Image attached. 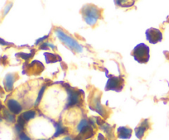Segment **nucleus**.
Here are the masks:
<instances>
[{"label": "nucleus", "instance_id": "423d86ee", "mask_svg": "<svg viewBox=\"0 0 169 140\" xmlns=\"http://www.w3.org/2000/svg\"><path fill=\"white\" fill-rule=\"evenodd\" d=\"M68 91V106H73L79 102V91H74L73 89L68 88L66 89Z\"/></svg>", "mask_w": 169, "mask_h": 140}, {"label": "nucleus", "instance_id": "6ab92c4d", "mask_svg": "<svg viewBox=\"0 0 169 140\" xmlns=\"http://www.w3.org/2000/svg\"><path fill=\"white\" fill-rule=\"evenodd\" d=\"M98 140H106L105 137H104L101 133H99L98 134Z\"/></svg>", "mask_w": 169, "mask_h": 140}, {"label": "nucleus", "instance_id": "4468645a", "mask_svg": "<svg viewBox=\"0 0 169 140\" xmlns=\"http://www.w3.org/2000/svg\"><path fill=\"white\" fill-rule=\"evenodd\" d=\"M2 113H3V115H4V118L6 119V120L10 123H13L15 121V117L12 114H11L10 112L7 111V110H2Z\"/></svg>", "mask_w": 169, "mask_h": 140}, {"label": "nucleus", "instance_id": "ddd939ff", "mask_svg": "<svg viewBox=\"0 0 169 140\" xmlns=\"http://www.w3.org/2000/svg\"><path fill=\"white\" fill-rule=\"evenodd\" d=\"M88 125H89V124H88V121H87V119H82V120L80 121L79 124H77V132H78V133H81V132Z\"/></svg>", "mask_w": 169, "mask_h": 140}, {"label": "nucleus", "instance_id": "f03ea898", "mask_svg": "<svg viewBox=\"0 0 169 140\" xmlns=\"http://www.w3.org/2000/svg\"><path fill=\"white\" fill-rule=\"evenodd\" d=\"M54 32L56 34L57 37L59 38L62 42H63L67 46L69 47L72 50L77 52V53H82V46L78 44V42L74 40L73 37H70L69 35H66L61 29H59V28H56Z\"/></svg>", "mask_w": 169, "mask_h": 140}, {"label": "nucleus", "instance_id": "412c9836", "mask_svg": "<svg viewBox=\"0 0 169 140\" xmlns=\"http://www.w3.org/2000/svg\"><path fill=\"white\" fill-rule=\"evenodd\" d=\"M39 140H49V139H39Z\"/></svg>", "mask_w": 169, "mask_h": 140}, {"label": "nucleus", "instance_id": "6e6552de", "mask_svg": "<svg viewBox=\"0 0 169 140\" xmlns=\"http://www.w3.org/2000/svg\"><path fill=\"white\" fill-rule=\"evenodd\" d=\"M148 126L149 125H148V120L145 119V120H143V122L140 125L135 128V135H136V137L138 139H141V138H143L145 131L147 130V128H148Z\"/></svg>", "mask_w": 169, "mask_h": 140}, {"label": "nucleus", "instance_id": "dca6fc26", "mask_svg": "<svg viewBox=\"0 0 169 140\" xmlns=\"http://www.w3.org/2000/svg\"><path fill=\"white\" fill-rule=\"evenodd\" d=\"M26 121L23 119V117L21 116H21L18 117V119H17V123H18V124H19L20 126H21L22 128H23L24 125H25V123H26Z\"/></svg>", "mask_w": 169, "mask_h": 140}, {"label": "nucleus", "instance_id": "9b49d317", "mask_svg": "<svg viewBox=\"0 0 169 140\" xmlns=\"http://www.w3.org/2000/svg\"><path fill=\"white\" fill-rule=\"evenodd\" d=\"M35 114H36V113H35V110H27V111L22 113L21 116L23 117V119H25L26 121H28V120H30V119H33V118L35 116Z\"/></svg>", "mask_w": 169, "mask_h": 140}, {"label": "nucleus", "instance_id": "aec40b11", "mask_svg": "<svg viewBox=\"0 0 169 140\" xmlns=\"http://www.w3.org/2000/svg\"><path fill=\"white\" fill-rule=\"evenodd\" d=\"M63 140H73V139L72 138H70V137H65Z\"/></svg>", "mask_w": 169, "mask_h": 140}, {"label": "nucleus", "instance_id": "2eb2a0df", "mask_svg": "<svg viewBox=\"0 0 169 140\" xmlns=\"http://www.w3.org/2000/svg\"><path fill=\"white\" fill-rule=\"evenodd\" d=\"M45 88V86H44L40 90V92H39V95H38V97H37V100H36V102H35V105H37L38 103H39V101H40V99H41V96H42L43 93H44Z\"/></svg>", "mask_w": 169, "mask_h": 140}, {"label": "nucleus", "instance_id": "f3484780", "mask_svg": "<svg viewBox=\"0 0 169 140\" xmlns=\"http://www.w3.org/2000/svg\"><path fill=\"white\" fill-rule=\"evenodd\" d=\"M19 140H31V138H29L28 136L26 135L25 133H21L19 134Z\"/></svg>", "mask_w": 169, "mask_h": 140}, {"label": "nucleus", "instance_id": "20e7f679", "mask_svg": "<svg viewBox=\"0 0 169 140\" xmlns=\"http://www.w3.org/2000/svg\"><path fill=\"white\" fill-rule=\"evenodd\" d=\"M124 81L122 77H111L108 79L106 84V91H120L124 87Z\"/></svg>", "mask_w": 169, "mask_h": 140}, {"label": "nucleus", "instance_id": "a211bd4d", "mask_svg": "<svg viewBox=\"0 0 169 140\" xmlns=\"http://www.w3.org/2000/svg\"><path fill=\"white\" fill-rule=\"evenodd\" d=\"M19 55L21 56L22 58H24V59H28L29 58H31L32 54H24V53H21V54H19Z\"/></svg>", "mask_w": 169, "mask_h": 140}, {"label": "nucleus", "instance_id": "9d476101", "mask_svg": "<svg viewBox=\"0 0 169 140\" xmlns=\"http://www.w3.org/2000/svg\"><path fill=\"white\" fill-rule=\"evenodd\" d=\"M15 78L14 74L13 73H10V74H7L6 76V78H5V88L7 91H11L13 87V83H14Z\"/></svg>", "mask_w": 169, "mask_h": 140}, {"label": "nucleus", "instance_id": "0eeeda50", "mask_svg": "<svg viewBox=\"0 0 169 140\" xmlns=\"http://www.w3.org/2000/svg\"><path fill=\"white\" fill-rule=\"evenodd\" d=\"M7 105L8 110H9L11 113L18 114L21 111V105L19 104L18 101H16L14 99H9V100H7Z\"/></svg>", "mask_w": 169, "mask_h": 140}, {"label": "nucleus", "instance_id": "7ed1b4c3", "mask_svg": "<svg viewBox=\"0 0 169 140\" xmlns=\"http://www.w3.org/2000/svg\"><path fill=\"white\" fill-rule=\"evenodd\" d=\"M132 56L139 63H145L149 60V47L143 43H140L132 50Z\"/></svg>", "mask_w": 169, "mask_h": 140}, {"label": "nucleus", "instance_id": "39448f33", "mask_svg": "<svg viewBox=\"0 0 169 140\" xmlns=\"http://www.w3.org/2000/svg\"><path fill=\"white\" fill-rule=\"evenodd\" d=\"M146 38L151 44H157L162 40V34L158 29L149 28L146 30Z\"/></svg>", "mask_w": 169, "mask_h": 140}, {"label": "nucleus", "instance_id": "1a4fd4ad", "mask_svg": "<svg viewBox=\"0 0 169 140\" xmlns=\"http://www.w3.org/2000/svg\"><path fill=\"white\" fill-rule=\"evenodd\" d=\"M118 137L122 139H128L131 137L132 129L127 127H120L117 129Z\"/></svg>", "mask_w": 169, "mask_h": 140}, {"label": "nucleus", "instance_id": "f257e3e1", "mask_svg": "<svg viewBox=\"0 0 169 140\" xmlns=\"http://www.w3.org/2000/svg\"><path fill=\"white\" fill-rule=\"evenodd\" d=\"M82 14L84 21L90 26H93L100 18V10L92 4L85 5L82 9Z\"/></svg>", "mask_w": 169, "mask_h": 140}, {"label": "nucleus", "instance_id": "f8f14e48", "mask_svg": "<svg viewBox=\"0 0 169 140\" xmlns=\"http://www.w3.org/2000/svg\"><path fill=\"white\" fill-rule=\"evenodd\" d=\"M55 128H56V131H55V133L54 134V137H58V136L61 135L63 133H64L67 131V128H63V126L61 125V124H55Z\"/></svg>", "mask_w": 169, "mask_h": 140}]
</instances>
